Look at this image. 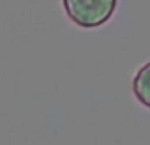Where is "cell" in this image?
I'll use <instances>...</instances> for the list:
<instances>
[{
  "label": "cell",
  "mask_w": 150,
  "mask_h": 145,
  "mask_svg": "<svg viewBox=\"0 0 150 145\" xmlns=\"http://www.w3.org/2000/svg\"><path fill=\"white\" fill-rule=\"evenodd\" d=\"M118 0H62L65 16L81 28L92 30L108 23Z\"/></svg>",
  "instance_id": "6da1fadb"
},
{
  "label": "cell",
  "mask_w": 150,
  "mask_h": 145,
  "mask_svg": "<svg viewBox=\"0 0 150 145\" xmlns=\"http://www.w3.org/2000/svg\"><path fill=\"white\" fill-rule=\"evenodd\" d=\"M132 94L146 108H150V62H146L132 78Z\"/></svg>",
  "instance_id": "7a4b0ae2"
}]
</instances>
